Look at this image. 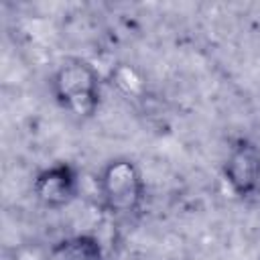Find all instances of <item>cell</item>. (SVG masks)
<instances>
[{
	"mask_svg": "<svg viewBox=\"0 0 260 260\" xmlns=\"http://www.w3.org/2000/svg\"><path fill=\"white\" fill-rule=\"evenodd\" d=\"M55 100L77 116H91L100 102V75L83 59H69L51 79Z\"/></svg>",
	"mask_w": 260,
	"mask_h": 260,
	"instance_id": "6da1fadb",
	"label": "cell"
},
{
	"mask_svg": "<svg viewBox=\"0 0 260 260\" xmlns=\"http://www.w3.org/2000/svg\"><path fill=\"white\" fill-rule=\"evenodd\" d=\"M100 193L110 213H134L144 199V181L138 167L130 158L110 160L100 175Z\"/></svg>",
	"mask_w": 260,
	"mask_h": 260,
	"instance_id": "7a4b0ae2",
	"label": "cell"
},
{
	"mask_svg": "<svg viewBox=\"0 0 260 260\" xmlns=\"http://www.w3.org/2000/svg\"><path fill=\"white\" fill-rule=\"evenodd\" d=\"M223 177L236 195L250 197L256 193L260 185V148L248 138H238L228 152Z\"/></svg>",
	"mask_w": 260,
	"mask_h": 260,
	"instance_id": "3957f363",
	"label": "cell"
},
{
	"mask_svg": "<svg viewBox=\"0 0 260 260\" xmlns=\"http://www.w3.org/2000/svg\"><path fill=\"white\" fill-rule=\"evenodd\" d=\"M79 179L71 165L57 162L45 171H41L32 181L35 197L51 209H59L69 205L77 195Z\"/></svg>",
	"mask_w": 260,
	"mask_h": 260,
	"instance_id": "277c9868",
	"label": "cell"
},
{
	"mask_svg": "<svg viewBox=\"0 0 260 260\" xmlns=\"http://www.w3.org/2000/svg\"><path fill=\"white\" fill-rule=\"evenodd\" d=\"M51 258L53 260H104V250L95 236L81 234L53 246Z\"/></svg>",
	"mask_w": 260,
	"mask_h": 260,
	"instance_id": "5b68a950",
	"label": "cell"
},
{
	"mask_svg": "<svg viewBox=\"0 0 260 260\" xmlns=\"http://www.w3.org/2000/svg\"><path fill=\"white\" fill-rule=\"evenodd\" d=\"M110 77H112V85H116L118 91L128 95V98H136V95H140L144 91V81H142L140 73L134 67L126 65V63L116 65L112 69Z\"/></svg>",
	"mask_w": 260,
	"mask_h": 260,
	"instance_id": "8992f818",
	"label": "cell"
}]
</instances>
